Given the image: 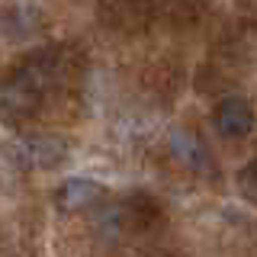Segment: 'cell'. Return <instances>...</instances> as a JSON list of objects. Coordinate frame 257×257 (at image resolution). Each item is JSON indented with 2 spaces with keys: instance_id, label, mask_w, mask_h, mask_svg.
<instances>
[{
  "instance_id": "obj_4",
  "label": "cell",
  "mask_w": 257,
  "mask_h": 257,
  "mask_svg": "<svg viewBox=\"0 0 257 257\" xmlns=\"http://www.w3.org/2000/svg\"><path fill=\"white\" fill-rule=\"evenodd\" d=\"M13 158L26 167H36V171H52L61 161H68V142L61 135H26L16 145Z\"/></svg>"
},
{
  "instance_id": "obj_5",
  "label": "cell",
  "mask_w": 257,
  "mask_h": 257,
  "mask_svg": "<svg viewBox=\"0 0 257 257\" xmlns=\"http://www.w3.org/2000/svg\"><path fill=\"white\" fill-rule=\"evenodd\" d=\"M212 128L222 139H247L254 128V109L244 96H225L212 109Z\"/></svg>"
},
{
  "instance_id": "obj_1",
  "label": "cell",
  "mask_w": 257,
  "mask_h": 257,
  "mask_svg": "<svg viewBox=\"0 0 257 257\" xmlns=\"http://www.w3.org/2000/svg\"><path fill=\"white\" fill-rule=\"evenodd\" d=\"M61 68V52L58 48H36L23 61H16L10 74L0 84V119L10 125L26 122L39 109L42 96L55 84V74Z\"/></svg>"
},
{
  "instance_id": "obj_2",
  "label": "cell",
  "mask_w": 257,
  "mask_h": 257,
  "mask_svg": "<svg viewBox=\"0 0 257 257\" xmlns=\"http://www.w3.org/2000/svg\"><path fill=\"white\" fill-rule=\"evenodd\" d=\"M167 148H171L174 161L180 167H187L190 174H215V161L212 151H209L206 139L199 132H193L187 125H174L171 135H167Z\"/></svg>"
},
{
  "instance_id": "obj_6",
  "label": "cell",
  "mask_w": 257,
  "mask_h": 257,
  "mask_svg": "<svg viewBox=\"0 0 257 257\" xmlns=\"http://www.w3.org/2000/svg\"><path fill=\"white\" fill-rule=\"evenodd\" d=\"M39 23H42V16H39L36 7H26V4H16V7H7L4 13H0V32H4L7 39H29L32 32L39 29Z\"/></svg>"
},
{
  "instance_id": "obj_3",
  "label": "cell",
  "mask_w": 257,
  "mask_h": 257,
  "mask_svg": "<svg viewBox=\"0 0 257 257\" xmlns=\"http://www.w3.org/2000/svg\"><path fill=\"white\" fill-rule=\"evenodd\" d=\"M103 199H106V190H103V183H96L93 177H64L52 193L55 209L64 212V215L87 212V209L100 206Z\"/></svg>"
},
{
  "instance_id": "obj_7",
  "label": "cell",
  "mask_w": 257,
  "mask_h": 257,
  "mask_svg": "<svg viewBox=\"0 0 257 257\" xmlns=\"http://www.w3.org/2000/svg\"><path fill=\"white\" fill-rule=\"evenodd\" d=\"M238 190L244 193L247 203H254V161H247V164L241 167V174H238Z\"/></svg>"
}]
</instances>
